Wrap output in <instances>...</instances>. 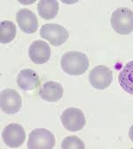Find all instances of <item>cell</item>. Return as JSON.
Here are the masks:
<instances>
[{
	"instance_id": "cell-1",
	"label": "cell",
	"mask_w": 133,
	"mask_h": 149,
	"mask_svg": "<svg viewBox=\"0 0 133 149\" xmlns=\"http://www.w3.org/2000/svg\"><path fill=\"white\" fill-rule=\"evenodd\" d=\"M61 66L62 70L69 76H81L89 68V59L81 52L71 51L64 53Z\"/></svg>"
},
{
	"instance_id": "cell-2",
	"label": "cell",
	"mask_w": 133,
	"mask_h": 149,
	"mask_svg": "<svg viewBox=\"0 0 133 149\" xmlns=\"http://www.w3.org/2000/svg\"><path fill=\"white\" fill-rule=\"evenodd\" d=\"M110 22L117 34H130L133 31V11L126 7L117 8L112 13Z\"/></svg>"
},
{
	"instance_id": "cell-3",
	"label": "cell",
	"mask_w": 133,
	"mask_h": 149,
	"mask_svg": "<svg viewBox=\"0 0 133 149\" xmlns=\"http://www.w3.org/2000/svg\"><path fill=\"white\" fill-rule=\"evenodd\" d=\"M55 146L54 135L46 129H36L29 133L28 148L52 149Z\"/></svg>"
},
{
	"instance_id": "cell-4",
	"label": "cell",
	"mask_w": 133,
	"mask_h": 149,
	"mask_svg": "<svg viewBox=\"0 0 133 149\" xmlns=\"http://www.w3.org/2000/svg\"><path fill=\"white\" fill-rule=\"evenodd\" d=\"M40 36L46 39L53 46H60L67 42L69 37V33L65 28L59 24H45L41 27Z\"/></svg>"
},
{
	"instance_id": "cell-5",
	"label": "cell",
	"mask_w": 133,
	"mask_h": 149,
	"mask_svg": "<svg viewBox=\"0 0 133 149\" xmlns=\"http://www.w3.org/2000/svg\"><path fill=\"white\" fill-rule=\"evenodd\" d=\"M61 120L64 128L69 132H79L86 124L85 116L83 111L75 107L65 109L61 115Z\"/></svg>"
},
{
	"instance_id": "cell-6",
	"label": "cell",
	"mask_w": 133,
	"mask_h": 149,
	"mask_svg": "<svg viewBox=\"0 0 133 149\" xmlns=\"http://www.w3.org/2000/svg\"><path fill=\"white\" fill-rule=\"evenodd\" d=\"M2 139L6 146L8 147H20L22 146L26 139L24 128L19 123H10L5 127L2 132Z\"/></svg>"
},
{
	"instance_id": "cell-7",
	"label": "cell",
	"mask_w": 133,
	"mask_h": 149,
	"mask_svg": "<svg viewBox=\"0 0 133 149\" xmlns=\"http://www.w3.org/2000/svg\"><path fill=\"white\" fill-rule=\"evenodd\" d=\"M0 106L4 113L7 115H14L21 110L22 100L20 94L15 90L6 89L1 92Z\"/></svg>"
},
{
	"instance_id": "cell-8",
	"label": "cell",
	"mask_w": 133,
	"mask_h": 149,
	"mask_svg": "<svg viewBox=\"0 0 133 149\" xmlns=\"http://www.w3.org/2000/svg\"><path fill=\"white\" fill-rule=\"evenodd\" d=\"M113 80V74L109 68L99 65L93 68L89 74V81L91 86L97 90H105L110 86Z\"/></svg>"
},
{
	"instance_id": "cell-9",
	"label": "cell",
	"mask_w": 133,
	"mask_h": 149,
	"mask_svg": "<svg viewBox=\"0 0 133 149\" xmlns=\"http://www.w3.org/2000/svg\"><path fill=\"white\" fill-rule=\"evenodd\" d=\"M29 56L35 64H45L51 58V48L45 41H34L29 46Z\"/></svg>"
},
{
	"instance_id": "cell-10",
	"label": "cell",
	"mask_w": 133,
	"mask_h": 149,
	"mask_svg": "<svg viewBox=\"0 0 133 149\" xmlns=\"http://www.w3.org/2000/svg\"><path fill=\"white\" fill-rule=\"evenodd\" d=\"M16 22L20 29L26 34H33L38 28L36 14L29 9H21L16 13Z\"/></svg>"
},
{
	"instance_id": "cell-11",
	"label": "cell",
	"mask_w": 133,
	"mask_h": 149,
	"mask_svg": "<svg viewBox=\"0 0 133 149\" xmlns=\"http://www.w3.org/2000/svg\"><path fill=\"white\" fill-rule=\"evenodd\" d=\"M17 85L25 91H30L40 85L38 74L34 70L27 68L22 69L17 76Z\"/></svg>"
},
{
	"instance_id": "cell-12",
	"label": "cell",
	"mask_w": 133,
	"mask_h": 149,
	"mask_svg": "<svg viewBox=\"0 0 133 149\" xmlns=\"http://www.w3.org/2000/svg\"><path fill=\"white\" fill-rule=\"evenodd\" d=\"M63 87L61 84L49 81L45 83L39 89L40 97L48 102H55L61 100L63 96Z\"/></svg>"
},
{
	"instance_id": "cell-13",
	"label": "cell",
	"mask_w": 133,
	"mask_h": 149,
	"mask_svg": "<svg viewBox=\"0 0 133 149\" xmlns=\"http://www.w3.org/2000/svg\"><path fill=\"white\" fill-rule=\"evenodd\" d=\"M118 82L123 91L133 95V61L128 62L121 70Z\"/></svg>"
},
{
	"instance_id": "cell-14",
	"label": "cell",
	"mask_w": 133,
	"mask_h": 149,
	"mask_svg": "<svg viewBox=\"0 0 133 149\" xmlns=\"http://www.w3.org/2000/svg\"><path fill=\"white\" fill-rule=\"evenodd\" d=\"M37 12L44 20H52L59 12V3L56 0H41L37 4Z\"/></svg>"
},
{
	"instance_id": "cell-15",
	"label": "cell",
	"mask_w": 133,
	"mask_h": 149,
	"mask_svg": "<svg viewBox=\"0 0 133 149\" xmlns=\"http://www.w3.org/2000/svg\"><path fill=\"white\" fill-rule=\"evenodd\" d=\"M15 24L11 21H2L0 23V42L1 44L11 43L16 36Z\"/></svg>"
},
{
	"instance_id": "cell-16",
	"label": "cell",
	"mask_w": 133,
	"mask_h": 149,
	"mask_svg": "<svg viewBox=\"0 0 133 149\" xmlns=\"http://www.w3.org/2000/svg\"><path fill=\"white\" fill-rule=\"evenodd\" d=\"M62 149H84V143L77 136L66 137L61 143Z\"/></svg>"
},
{
	"instance_id": "cell-17",
	"label": "cell",
	"mask_w": 133,
	"mask_h": 149,
	"mask_svg": "<svg viewBox=\"0 0 133 149\" xmlns=\"http://www.w3.org/2000/svg\"><path fill=\"white\" fill-rule=\"evenodd\" d=\"M129 137H130V140L133 142V125L130 127V130H129Z\"/></svg>"
}]
</instances>
